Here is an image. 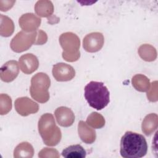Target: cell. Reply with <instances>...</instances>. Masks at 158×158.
<instances>
[{
    "instance_id": "obj_1",
    "label": "cell",
    "mask_w": 158,
    "mask_h": 158,
    "mask_svg": "<svg viewBox=\"0 0 158 158\" xmlns=\"http://www.w3.org/2000/svg\"><path fill=\"white\" fill-rule=\"evenodd\" d=\"M148 151V144L143 135L128 131L120 139V152L125 158H140Z\"/></svg>"
},
{
    "instance_id": "obj_2",
    "label": "cell",
    "mask_w": 158,
    "mask_h": 158,
    "mask_svg": "<svg viewBox=\"0 0 158 158\" xmlns=\"http://www.w3.org/2000/svg\"><path fill=\"white\" fill-rule=\"evenodd\" d=\"M85 98L89 106L98 110L105 108L110 102V93L102 82L91 81L84 88Z\"/></svg>"
},
{
    "instance_id": "obj_3",
    "label": "cell",
    "mask_w": 158,
    "mask_h": 158,
    "mask_svg": "<svg viewBox=\"0 0 158 158\" xmlns=\"http://www.w3.org/2000/svg\"><path fill=\"white\" fill-rule=\"evenodd\" d=\"M38 131L47 146H56L60 141L61 131L56 125L51 114L46 113L41 115L38 122Z\"/></svg>"
},
{
    "instance_id": "obj_4",
    "label": "cell",
    "mask_w": 158,
    "mask_h": 158,
    "mask_svg": "<svg viewBox=\"0 0 158 158\" xmlns=\"http://www.w3.org/2000/svg\"><path fill=\"white\" fill-rule=\"evenodd\" d=\"M50 78L44 73H38L31 78L30 91L31 97L40 102H46L49 96L48 88L50 86Z\"/></svg>"
},
{
    "instance_id": "obj_5",
    "label": "cell",
    "mask_w": 158,
    "mask_h": 158,
    "mask_svg": "<svg viewBox=\"0 0 158 158\" xmlns=\"http://www.w3.org/2000/svg\"><path fill=\"white\" fill-rule=\"evenodd\" d=\"M104 44V36L101 33L93 32L88 34L83 41V48L89 52L99 51Z\"/></svg>"
},
{
    "instance_id": "obj_6",
    "label": "cell",
    "mask_w": 158,
    "mask_h": 158,
    "mask_svg": "<svg viewBox=\"0 0 158 158\" xmlns=\"http://www.w3.org/2000/svg\"><path fill=\"white\" fill-rule=\"evenodd\" d=\"M52 75L57 81H66L71 80L75 77V72L71 65L58 63L53 66Z\"/></svg>"
},
{
    "instance_id": "obj_7",
    "label": "cell",
    "mask_w": 158,
    "mask_h": 158,
    "mask_svg": "<svg viewBox=\"0 0 158 158\" xmlns=\"http://www.w3.org/2000/svg\"><path fill=\"white\" fill-rule=\"evenodd\" d=\"M57 123L64 127L71 126L75 121V115L72 110L66 107H60L54 112Z\"/></svg>"
},
{
    "instance_id": "obj_8",
    "label": "cell",
    "mask_w": 158,
    "mask_h": 158,
    "mask_svg": "<svg viewBox=\"0 0 158 158\" xmlns=\"http://www.w3.org/2000/svg\"><path fill=\"white\" fill-rule=\"evenodd\" d=\"M19 72L17 62L15 60L8 61L1 67V78L3 81L10 82L17 77Z\"/></svg>"
},
{
    "instance_id": "obj_9",
    "label": "cell",
    "mask_w": 158,
    "mask_h": 158,
    "mask_svg": "<svg viewBox=\"0 0 158 158\" xmlns=\"http://www.w3.org/2000/svg\"><path fill=\"white\" fill-rule=\"evenodd\" d=\"M19 64L21 70L27 74L31 73L38 67L37 57L32 54H26L19 59Z\"/></svg>"
},
{
    "instance_id": "obj_10",
    "label": "cell",
    "mask_w": 158,
    "mask_h": 158,
    "mask_svg": "<svg viewBox=\"0 0 158 158\" xmlns=\"http://www.w3.org/2000/svg\"><path fill=\"white\" fill-rule=\"evenodd\" d=\"M62 156L66 158H84L86 152L80 144H74L63 149Z\"/></svg>"
},
{
    "instance_id": "obj_11",
    "label": "cell",
    "mask_w": 158,
    "mask_h": 158,
    "mask_svg": "<svg viewBox=\"0 0 158 158\" xmlns=\"http://www.w3.org/2000/svg\"><path fill=\"white\" fill-rule=\"evenodd\" d=\"M34 150L33 146L27 142L19 144L14 149V157H32Z\"/></svg>"
},
{
    "instance_id": "obj_12",
    "label": "cell",
    "mask_w": 158,
    "mask_h": 158,
    "mask_svg": "<svg viewBox=\"0 0 158 158\" xmlns=\"http://www.w3.org/2000/svg\"><path fill=\"white\" fill-rule=\"evenodd\" d=\"M78 134H81L84 133V131H86V133L83 134V135L80 136V138L81 140L86 143V144H91L93 143L96 139V133H88V132L93 130L91 128L88 127L85 122L81 120L78 123Z\"/></svg>"
}]
</instances>
